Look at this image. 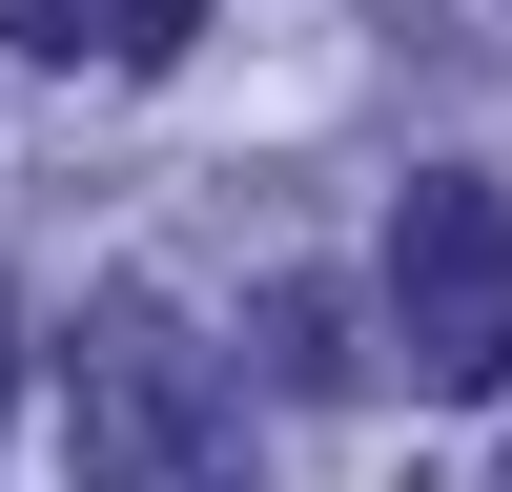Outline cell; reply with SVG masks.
I'll list each match as a JSON object with an SVG mask.
<instances>
[{"mask_svg": "<svg viewBox=\"0 0 512 492\" xmlns=\"http://www.w3.org/2000/svg\"><path fill=\"white\" fill-rule=\"evenodd\" d=\"M492 492H512V472H492Z\"/></svg>", "mask_w": 512, "mask_h": 492, "instance_id": "5b68a950", "label": "cell"}, {"mask_svg": "<svg viewBox=\"0 0 512 492\" xmlns=\"http://www.w3.org/2000/svg\"><path fill=\"white\" fill-rule=\"evenodd\" d=\"M390 328H410V390H512V185L431 164L390 205Z\"/></svg>", "mask_w": 512, "mask_h": 492, "instance_id": "7a4b0ae2", "label": "cell"}, {"mask_svg": "<svg viewBox=\"0 0 512 492\" xmlns=\"http://www.w3.org/2000/svg\"><path fill=\"white\" fill-rule=\"evenodd\" d=\"M82 41L103 62H185V0H82Z\"/></svg>", "mask_w": 512, "mask_h": 492, "instance_id": "3957f363", "label": "cell"}, {"mask_svg": "<svg viewBox=\"0 0 512 492\" xmlns=\"http://www.w3.org/2000/svg\"><path fill=\"white\" fill-rule=\"evenodd\" d=\"M0 41H82V0H0Z\"/></svg>", "mask_w": 512, "mask_h": 492, "instance_id": "277c9868", "label": "cell"}, {"mask_svg": "<svg viewBox=\"0 0 512 492\" xmlns=\"http://www.w3.org/2000/svg\"><path fill=\"white\" fill-rule=\"evenodd\" d=\"M62 472L82 492H267V431H246L226 349H205L164 287H103L62 349Z\"/></svg>", "mask_w": 512, "mask_h": 492, "instance_id": "6da1fadb", "label": "cell"}]
</instances>
